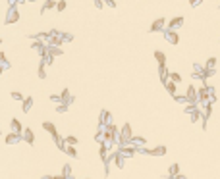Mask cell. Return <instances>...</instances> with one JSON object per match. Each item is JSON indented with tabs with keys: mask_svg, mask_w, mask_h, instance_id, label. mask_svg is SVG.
<instances>
[{
	"mask_svg": "<svg viewBox=\"0 0 220 179\" xmlns=\"http://www.w3.org/2000/svg\"><path fill=\"white\" fill-rule=\"evenodd\" d=\"M18 19H19L18 10H16V8H10V10H8V15H6V23H16Z\"/></svg>",
	"mask_w": 220,
	"mask_h": 179,
	"instance_id": "6da1fadb",
	"label": "cell"
},
{
	"mask_svg": "<svg viewBox=\"0 0 220 179\" xmlns=\"http://www.w3.org/2000/svg\"><path fill=\"white\" fill-rule=\"evenodd\" d=\"M164 37H166V40L168 43H172V44H178V33L174 29H168V31H164Z\"/></svg>",
	"mask_w": 220,
	"mask_h": 179,
	"instance_id": "7a4b0ae2",
	"label": "cell"
},
{
	"mask_svg": "<svg viewBox=\"0 0 220 179\" xmlns=\"http://www.w3.org/2000/svg\"><path fill=\"white\" fill-rule=\"evenodd\" d=\"M182 23H183V18H174L172 21H170V25H168V27H170V29H176V27H180Z\"/></svg>",
	"mask_w": 220,
	"mask_h": 179,
	"instance_id": "3957f363",
	"label": "cell"
},
{
	"mask_svg": "<svg viewBox=\"0 0 220 179\" xmlns=\"http://www.w3.org/2000/svg\"><path fill=\"white\" fill-rule=\"evenodd\" d=\"M164 27V19H157V21L151 25V31H158V29H162Z\"/></svg>",
	"mask_w": 220,
	"mask_h": 179,
	"instance_id": "277c9868",
	"label": "cell"
},
{
	"mask_svg": "<svg viewBox=\"0 0 220 179\" xmlns=\"http://www.w3.org/2000/svg\"><path fill=\"white\" fill-rule=\"evenodd\" d=\"M154 58H157V62L160 64V66H164V64H166V56L162 54V52H158V50H157V52H154Z\"/></svg>",
	"mask_w": 220,
	"mask_h": 179,
	"instance_id": "5b68a950",
	"label": "cell"
},
{
	"mask_svg": "<svg viewBox=\"0 0 220 179\" xmlns=\"http://www.w3.org/2000/svg\"><path fill=\"white\" fill-rule=\"evenodd\" d=\"M187 98H189V100H195V98H197V91H195V87H189V89H187Z\"/></svg>",
	"mask_w": 220,
	"mask_h": 179,
	"instance_id": "8992f818",
	"label": "cell"
},
{
	"mask_svg": "<svg viewBox=\"0 0 220 179\" xmlns=\"http://www.w3.org/2000/svg\"><path fill=\"white\" fill-rule=\"evenodd\" d=\"M56 4H58L56 0H47V4L43 6V10H41V12H47V10H50V8H54Z\"/></svg>",
	"mask_w": 220,
	"mask_h": 179,
	"instance_id": "52a82bcc",
	"label": "cell"
},
{
	"mask_svg": "<svg viewBox=\"0 0 220 179\" xmlns=\"http://www.w3.org/2000/svg\"><path fill=\"white\" fill-rule=\"evenodd\" d=\"M23 137H25L27 143H33V131H31V129H25V131H23Z\"/></svg>",
	"mask_w": 220,
	"mask_h": 179,
	"instance_id": "ba28073f",
	"label": "cell"
},
{
	"mask_svg": "<svg viewBox=\"0 0 220 179\" xmlns=\"http://www.w3.org/2000/svg\"><path fill=\"white\" fill-rule=\"evenodd\" d=\"M31 106H33V98H25V100H23V112H29Z\"/></svg>",
	"mask_w": 220,
	"mask_h": 179,
	"instance_id": "9c48e42d",
	"label": "cell"
},
{
	"mask_svg": "<svg viewBox=\"0 0 220 179\" xmlns=\"http://www.w3.org/2000/svg\"><path fill=\"white\" fill-rule=\"evenodd\" d=\"M166 89H168L170 95H176V85H174V81H168V83H166Z\"/></svg>",
	"mask_w": 220,
	"mask_h": 179,
	"instance_id": "30bf717a",
	"label": "cell"
},
{
	"mask_svg": "<svg viewBox=\"0 0 220 179\" xmlns=\"http://www.w3.org/2000/svg\"><path fill=\"white\" fill-rule=\"evenodd\" d=\"M43 127H44V129H47V131H50V133H52V135H56V129H54V125H52V123H50V121H47V123H43Z\"/></svg>",
	"mask_w": 220,
	"mask_h": 179,
	"instance_id": "8fae6325",
	"label": "cell"
},
{
	"mask_svg": "<svg viewBox=\"0 0 220 179\" xmlns=\"http://www.w3.org/2000/svg\"><path fill=\"white\" fill-rule=\"evenodd\" d=\"M207 92H209L207 89H201V91H199V98H201V100H207V98H209V95H207Z\"/></svg>",
	"mask_w": 220,
	"mask_h": 179,
	"instance_id": "7c38bea8",
	"label": "cell"
},
{
	"mask_svg": "<svg viewBox=\"0 0 220 179\" xmlns=\"http://www.w3.org/2000/svg\"><path fill=\"white\" fill-rule=\"evenodd\" d=\"M39 77H41V79H44V77H47V71H44V66H43V64L39 66Z\"/></svg>",
	"mask_w": 220,
	"mask_h": 179,
	"instance_id": "4fadbf2b",
	"label": "cell"
},
{
	"mask_svg": "<svg viewBox=\"0 0 220 179\" xmlns=\"http://www.w3.org/2000/svg\"><path fill=\"white\" fill-rule=\"evenodd\" d=\"M64 8H66V2H64V0H58V4H56V10H58V12H62Z\"/></svg>",
	"mask_w": 220,
	"mask_h": 179,
	"instance_id": "5bb4252c",
	"label": "cell"
},
{
	"mask_svg": "<svg viewBox=\"0 0 220 179\" xmlns=\"http://www.w3.org/2000/svg\"><path fill=\"white\" fill-rule=\"evenodd\" d=\"M12 125H14V129H16L18 133L21 131V125H19V121H18V120H12Z\"/></svg>",
	"mask_w": 220,
	"mask_h": 179,
	"instance_id": "9a60e30c",
	"label": "cell"
},
{
	"mask_svg": "<svg viewBox=\"0 0 220 179\" xmlns=\"http://www.w3.org/2000/svg\"><path fill=\"white\" fill-rule=\"evenodd\" d=\"M170 79H172L174 83H178V81H182V77L178 75V73H170Z\"/></svg>",
	"mask_w": 220,
	"mask_h": 179,
	"instance_id": "2e32d148",
	"label": "cell"
},
{
	"mask_svg": "<svg viewBox=\"0 0 220 179\" xmlns=\"http://www.w3.org/2000/svg\"><path fill=\"white\" fill-rule=\"evenodd\" d=\"M12 98L14 100H23V96H21V92H12Z\"/></svg>",
	"mask_w": 220,
	"mask_h": 179,
	"instance_id": "e0dca14e",
	"label": "cell"
},
{
	"mask_svg": "<svg viewBox=\"0 0 220 179\" xmlns=\"http://www.w3.org/2000/svg\"><path fill=\"white\" fill-rule=\"evenodd\" d=\"M214 64H216V60H214V58H210L209 62H207V67H209V70H213V67H214Z\"/></svg>",
	"mask_w": 220,
	"mask_h": 179,
	"instance_id": "ac0fdd59",
	"label": "cell"
},
{
	"mask_svg": "<svg viewBox=\"0 0 220 179\" xmlns=\"http://www.w3.org/2000/svg\"><path fill=\"white\" fill-rule=\"evenodd\" d=\"M50 54H52V56H56V54H62V50H60V48H52V50H50Z\"/></svg>",
	"mask_w": 220,
	"mask_h": 179,
	"instance_id": "d6986e66",
	"label": "cell"
},
{
	"mask_svg": "<svg viewBox=\"0 0 220 179\" xmlns=\"http://www.w3.org/2000/svg\"><path fill=\"white\" fill-rule=\"evenodd\" d=\"M16 141H18V137H16V135H10V137H8V143H16Z\"/></svg>",
	"mask_w": 220,
	"mask_h": 179,
	"instance_id": "ffe728a7",
	"label": "cell"
},
{
	"mask_svg": "<svg viewBox=\"0 0 220 179\" xmlns=\"http://www.w3.org/2000/svg\"><path fill=\"white\" fill-rule=\"evenodd\" d=\"M66 141H68V143H70V145H75V143H77V139H75V137H68Z\"/></svg>",
	"mask_w": 220,
	"mask_h": 179,
	"instance_id": "44dd1931",
	"label": "cell"
},
{
	"mask_svg": "<svg viewBox=\"0 0 220 179\" xmlns=\"http://www.w3.org/2000/svg\"><path fill=\"white\" fill-rule=\"evenodd\" d=\"M104 2H106L110 8H114V6H116V2H114V0H104Z\"/></svg>",
	"mask_w": 220,
	"mask_h": 179,
	"instance_id": "7402d4cb",
	"label": "cell"
},
{
	"mask_svg": "<svg viewBox=\"0 0 220 179\" xmlns=\"http://www.w3.org/2000/svg\"><path fill=\"white\" fill-rule=\"evenodd\" d=\"M191 4H193V6H197V4H199V0H191Z\"/></svg>",
	"mask_w": 220,
	"mask_h": 179,
	"instance_id": "603a6c76",
	"label": "cell"
}]
</instances>
